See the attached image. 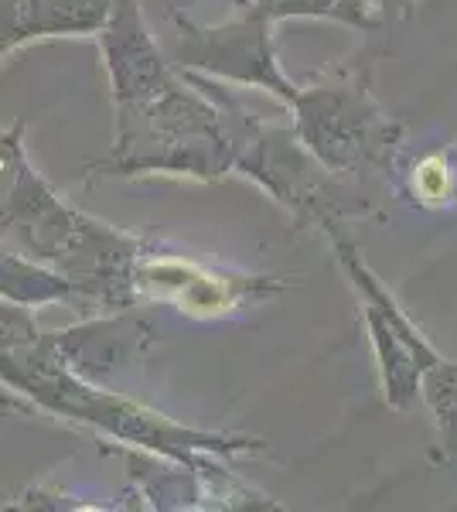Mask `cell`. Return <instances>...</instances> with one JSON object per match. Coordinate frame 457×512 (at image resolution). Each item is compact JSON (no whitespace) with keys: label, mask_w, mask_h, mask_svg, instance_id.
Wrapping results in <instances>:
<instances>
[{"label":"cell","mask_w":457,"mask_h":512,"mask_svg":"<svg viewBox=\"0 0 457 512\" xmlns=\"http://www.w3.org/2000/svg\"><path fill=\"white\" fill-rule=\"evenodd\" d=\"M0 383L69 424H82L99 437L127 444V448L181 461L195 472L209 454L212 458H236V454L263 451V441L256 437L198 431V427L157 414L130 396L96 386L65 359L55 345V335L41 332L38 321L0 342Z\"/></svg>","instance_id":"cell-1"},{"label":"cell","mask_w":457,"mask_h":512,"mask_svg":"<svg viewBox=\"0 0 457 512\" xmlns=\"http://www.w3.org/2000/svg\"><path fill=\"white\" fill-rule=\"evenodd\" d=\"M294 134L328 171L386 168L403 127L369 89V65L335 62L290 99Z\"/></svg>","instance_id":"cell-2"},{"label":"cell","mask_w":457,"mask_h":512,"mask_svg":"<svg viewBox=\"0 0 457 512\" xmlns=\"http://www.w3.org/2000/svg\"><path fill=\"white\" fill-rule=\"evenodd\" d=\"M232 171L253 178L287 212H294L297 222H311L318 229H335L348 212H362L355 195L338 185L335 171H328L307 151L294 127L256 120Z\"/></svg>","instance_id":"cell-3"},{"label":"cell","mask_w":457,"mask_h":512,"mask_svg":"<svg viewBox=\"0 0 457 512\" xmlns=\"http://www.w3.org/2000/svg\"><path fill=\"white\" fill-rule=\"evenodd\" d=\"M171 21L178 28L171 48V62L178 69L232 82V86L267 89L284 106H290L297 86L280 72L270 35L273 21L243 11H236V18L226 24H195L178 11L171 14Z\"/></svg>","instance_id":"cell-4"},{"label":"cell","mask_w":457,"mask_h":512,"mask_svg":"<svg viewBox=\"0 0 457 512\" xmlns=\"http://www.w3.org/2000/svg\"><path fill=\"white\" fill-rule=\"evenodd\" d=\"M331 243H335L338 260H342L352 287L359 291L362 318L365 328H369V342L372 352H376V366L382 379V396H386V403L393 410H410V403L420 393L423 369L434 366L440 355L430 349L427 338L417 332V325L403 315L400 304L379 284V277L365 267L352 239L338 236L331 229Z\"/></svg>","instance_id":"cell-5"},{"label":"cell","mask_w":457,"mask_h":512,"mask_svg":"<svg viewBox=\"0 0 457 512\" xmlns=\"http://www.w3.org/2000/svg\"><path fill=\"white\" fill-rule=\"evenodd\" d=\"M277 291H284V284L270 277L222 274V270L202 267V263L164 250V246H151V239L134 267L137 304H174L191 318L226 315V311H236Z\"/></svg>","instance_id":"cell-6"},{"label":"cell","mask_w":457,"mask_h":512,"mask_svg":"<svg viewBox=\"0 0 457 512\" xmlns=\"http://www.w3.org/2000/svg\"><path fill=\"white\" fill-rule=\"evenodd\" d=\"M113 0H0V59L38 38L96 35Z\"/></svg>","instance_id":"cell-7"},{"label":"cell","mask_w":457,"mask_h":512,"mask_svg":"<svg viewBox=\"0 0 457 512\" xmlns=\"http://www.w3.org/2000/svg\"><path fill=\"white\" fill-rule=\"evenodd\" d=\"M0 301H11L18 308H41V304H76L82 297L62 274L38 260H28L24 253L0 243Z\"/></svg>","instance_id":"cell-8"},{"label":"cell","mask_w":457,"mask_h":512,"mask_svg":"<svg viewBox=\"0 0 457 512\" xmlns=\"http://www.w3.org/2000/svg\"><path fill=\"white\" fill-rule=\"evenodd\" d=\"M232 11L260 14L267 21L287 18H328L352 24L359 31H379L386 18L372 0H226Z\"/></svg>","instance_id":"cell-9"},{"label":"cell","mask_w":457,"mask_h":512,"mask_svg":"<svg viewBox=\"0 0 457 512\" xmlns=\"http://www.w3.org/2000/svg\"><path fill=\"white\" fill-rule=\"evenodd\" d=\"M420 393L437 417V431H440V444H444V454L447 458H457V362L437 359L434 366L423 369Z\"/></svg>","instance_id":"cell-10"},{"label":"cell","mask_w":457,"mask_h":512,"mask_svg":"<svg viewBox=\"0 0 457 512\" xmlns=\"http://www.w3.org/2000/svg\"><path fill=\"white\" fill-rule=\"evenodd\" d=\"M410 185H413V195H417L420 205H447L457 195L451 161H447L440 151L423 154V158L413 164Z\"/></svg>","instance_id":"cell-11"},{"label":"cell","mask_w":457,"mask_h":512,"mask_svg":"<svg viewBox=\"0 0 457 512\" xmlns=\"http://www.w3.org/2000/svg\"><path fill=\"white\" fill-rule=\"evenodd\" d=\"M24 161H28V154H24V120H14L7 130H0V205H4Z\"/></svg>","instance_id":"cell-12"}]
</instances>
